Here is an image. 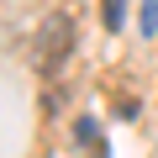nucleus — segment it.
<instances>
[{"label":"nucleus","instance_id":"obj_5","mask_svg":"<svg viewBox=\"0 0 158 158\" xmlns=\"http://www.w3.org/2000/svg\"><path fill=\"white\" fill-rule=\"evenodd\" d=\"M85 153H90V158H100V153H95V148H85Z\"/></svg>","mask_w":158,"mask_h":158},{"label":"nucleus","instance_id":"obj_3","mask_svg":"<svg viewBox=\"0 0 158 158\" xmlns=\"http://www.w3.org/2000/svg\"><path fill=\"white\" fill-rule=\"evenodd\" d=\"M121 6H127V0H106V6H100V16H106V32H116V27H121Z\"/></svg>","mask_w":158,"mask_h":158},{"label":"nucleus","instance_id":"obj_1","mask_svg":"<svg viewBox=\"0 0 158 158\" xmlns=\"http://www.w3.org/2000/svg\"><path fill=\"white\" fill-rule=\"evenodd\" d=\"M69 53H74V21H69L63 11H53V16L42 21L37 42H32V63H37L42 74H58V69L69 63Z\"/></svg>","mask_w":158,"mask_h":158},{"label":"nucleus","instance_id":"obj_2","mask_svg":"<svg viewBox=\"0 0 158 158\" xmlns=\"http://www.w3.org/2000/svg\"><path fill=\"white\" fill-rule=\"evenodd\" d=\"M95 137H100V132H95L90 116H79V121H74V142H79V148H95Z\"/></svg>","mask_w":158,"mask_h":158},{"label":"nucleus","instance_id":"obj_4","mask_svg":"<svg viewBox=\"0 0 158 158\" xmlns=\"http://www.w3.org/2000/svg\"><path fill=\"white\" fill-rule=\"evenodd\" d=\"M153 32H158V0L142 6V37H153Z\"/></svg>","mask_w":158,"mask_h":158}]
</instances>
